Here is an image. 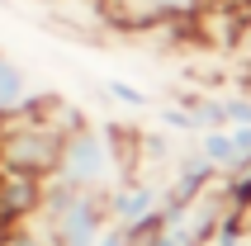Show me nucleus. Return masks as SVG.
I'll use <instances>...</instances> for the list:
<instances>
[{
	"label": "nucleus",
	"instance_id": "obj_3",
	"mask_svg": "<svg viewBox=\"0 0 251 246\" xmlns=\"http://www.w3.org/2000/svg\"><path fill=\"white\" fill-rule=\"evenodd\" d=\"M62 137L52 123L38 119H14L0 133V171H19V175H38L52 180L57 175V156H62Z\"/></svg>",
	"mask_w": 251,
	"mask_h": 246
},
{
	"label": "nucleus",
	"instance_id": "obj_9",
	"mask_svg": "<svg viewBox=\"0 0 251 246\" xmlns=\"http://www.w3.org/2000/svg\"><path fill=\"white\" fill-rule=\"evenodd\" d=\"M104 95H109V99H119L124 109H147V95H142L133 81H104Z\"/></svg>",
	"mask_w": 251,
	"mask_h": 246
},
{
	"label": "nucleus",
	"instance_id": "obj_8",
	"mask_svg": "<svg viewBox=\"0 0 251 246\" xmlns=\"http://www.w3.org/2000/svg\"><path fill=\"white\" fill-rule=\"evenodd\" d=\"M0 246H57V242L38 218H28V222H19V227H10V232L0 237Z\"/></svg>",
	"mask_w": 251,
	"mask_h": 246
},
{
	"label": "nucleus",
	"instance_id": "obj_5",
	"mask_svg": "<svg viewBox=\"0 0 251 246\" xmlns=\"http://www.w3.org/2000/svg\"><path fill=\"white\" fill-rule=\"evenodd\" d=\"M104 204H109V222L128 227L138 242L161 227V185H156V180L128 175L124 185H114V190L104 194Z\"/></svg>",
	"mask_w": 251,
	"mask_h": 246
},
{
	"label": "nucleus",
	"instance_id": "obj_13",
	"mask_svg": "<svg viewBox=\"0 0 251 246\" xmlns=\"http://www.w3.org/2000/svg\"><path fill=\"white\" fill-rule=\"evenodd\" d=\"M95 246H138V237L128 232V227H119V222H109V227H104V237H100Z\"/></svg>",
	"mask_w": 251,
	"mask_h": 246
},
{
	"label": "nucleus",
	"instance_id": "obj_2",
	"mask_svg": "<svg viewBox=\"0 0 251 246\" xmlns=\"http://www.w3.org/2000/svg\"><path fill=\"white\" fill-rule=\"evenodd\" d=\"M38 222L52 232L57 246H95L109 227V204L95 190H76L67 180H48L43 185V208Z\"/></svg>",
	"mask_w": 251,
	"mask_h": 246
},
{
	"label": "nucleus",
	"instance_id": "obj_10",
	"mask_svg": "<svg viewBox=\"0 0 251 246\" xmlns=\"http://www.w3.org/2000/svg\"><path fill=\"white\" fill-rule=\"evenodd\" d=\"M223 104H227V128H251V90L223 95Z\"/></svg>",
	"mask_w": 251,
	"mask_h": 246
},
{
	"label": "nucleus",
	"instance_id": "obj_6",
	"mask_svg": "<svg viewBox=\"0 0 251 246\" xmlns=\"http://www.w3.org/2000/svg\"><path fill=\"white\" fill-rule=\"evenodd\" d=\"M38 85H33V76H28L14 57L0 52V123H14V119H24L33 104H38Z\"/></svg>",
	"mask_w": 251,
	"mask_h": 246
},
{
	"label": "nucleus",
	"instance_id": "obj_11",
	"mask_svg": "<svg viewBox=\"0 0 251 246\" xmlns=\"http://www.w3.org/2000/svg\"><path fill=\"white\" fill-rule=\"evenodd\" d=\"M237 62H242V90H251V14L242 19V28H237Z\"/></svg>",
	"mask_w": 251,
	"mask_h": 246
},
{
	"label": "nucleus",
	"instance_id": "obj_12",
	"mask_svg": "<svg viewBox=\"0 0 251 246\" xmlns=\"http://www.w3.org/2000/svg\"><path fill=\"white\" fill-rule=\"evenodd\" d=\"M161 128H171V133H199V123H195V114L185 109V104H176V109H161Z\"/></svg>",
	"mask_w": 251,
	"mask_h": 246
},
{
	"label": "nucleus",
	"instance_id": "obj_4",
	"mask_svg": "<svg viewBox=\"0 0 251 246\" xmlns=\"http://www.w3.org/2000/svg\"><path fill=\"white\" fill-rule=\"evenodd\" d=\"M213 0H100L104 24L124 28V33H161V28H180L209 10Z\"/></svg>",
	"mask_w": 251,
	"mask_h": 246
},
{
	"label": "nucleus",
	"instance_id": "obj_1",
	"mask_svg": "<svg viewBox=\"0 0 251 246\" xmlns=\"http://www.w3.org/2000/svg\"><path fill=\"white\" fill-rule=\"evenodd\" d=\"M124 133L114 123H90L85 119L81 128H71L62 137V156H57V180H67L76 190H95L109 194L114 185H124L133 175V166L124 156Z\"/></svg>",
	"mask_w": 251,
	"mask_h": 246
},
{
	"label": "nucleus",
	"instance_id": "obj_7",
	"mask_svg": "<svg viewBox=\"0 0 251 246\" xmlns=\"http://www.w3.org/2000/svg\"><path fill=\"white\" fill-rule=\"evenodd\" d=\"M199 151L213 161V171L218 175H251L247 156H242L237 137H232V128H213V133H199Z\"/></svg>",
	"mask_w": 251,
	"mask_h": 246
}]
</instances>
